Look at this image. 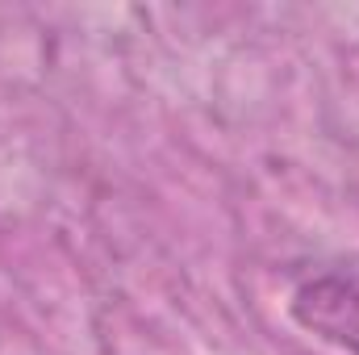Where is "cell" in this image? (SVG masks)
Masks as SVG:
<instances>
[{"instance_id": "cell-1", "label": "cell", "mask_w": 359, "mask_h": 355, "mask_svg": "<svg viewBox=\"0 0 359 355\" xmlns=\"http://www.w3.org/2000/svg\"><path fill=\"white\" fill-rule=\"evenodd\" d=\"M292 314L305 330L359 355V267H334L297 288Z\"/></svg>"}]
</instances>
